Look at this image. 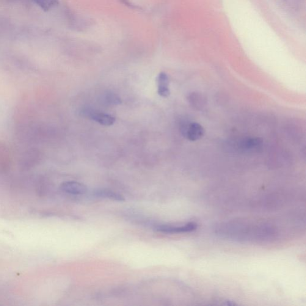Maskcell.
<instances>
[{
	"label": "cell",
	"mask_w": 306,
	"mask_h": 306,
	"mask_svg": "<svg viewBox=\"0 0 306 306\" xmlns=\"http://www.w3.org/2000/svg\"><path fill=\"white\" fill-rule=\"evenodd\" d=\"M197 227V224L192 222L180 226L161 225L157 227V230L166 233H186L195 230Z\"/></svg>",
	"instance_id": "obj_3"
},
{
	"label": "cell",
	"mask_w": 306,
	"mask_h": 306,
	"mask_svg": "<svg viewBox=\"0 0 306 306\" xmlns=\"http://www.w3.org/2000/svg\"><path fill=\"white\" fill-rule=\"evenodd\" d=\"M82 113L84 116L95 121L101 125L110 126L112 125L115 122V118L112 115L92 109H84Z\"/></svg>",
	"instance_id": "obj_1"
},
{
	"label": "cell",
	"mask_w": 306,
	"mask_h": 306,
	"mask_svg": "<svg viewBox=\"0 0 306 306\" xmlns=\"http://www.w3.org/2000/svg\"><path fill=\"white\" fill-rule=\"evenodd\" d=\"M60 190L67 194L82 195L86 194L87 187L83 184L76 181H67L60 185Z\"/></svg>",
	"instance_id": "obj_4"
},
{
	"label": "cell",
	"mask_w": 306,
	"mask_h": 306,
	"mask_svg": "<svg viewBox=\"0 0 306 306\" xmlns=\"http://www.w3.org/2000/svg\"><path fill=\"white\" fill-rule=\"evenodd\" d=\"M189 101L190 104L192 106L196 107V108H200L202 107V103H203V99L200 95L196 94V93H192L189 96Z\"/></svg>",
	"instance_id": "obj_10"
},
{
	"label": "cell",
	"mask_w": 306,
	"mask_h": 306,
	"mask_svg": "<svg viewBox=\"0 0 306 306\" xmlns=\"http://www.w3.org/2000/svg\"><path fill=\"white\" fill-rule=\"evenodd\" d=\"M96 196L102 198H109V199L115 201L125 200L123 195L117 193L107 189H98L94 192Z\"/></svg>",
	"instance_id": "obj_6"
},
{
	"label": "cell",
	"mask_w": 306,
	"mask_h": 306,
	"mask_svg": "<svg viewBox=\"0 0 306 306\" xmlns=\"http://www.w3.org/2000/svg\"><path fill=\"white\" fill-rule=\"evenodd\" d=\"M104 99L106 104L111 106H118L122 103L119 96L112 92H107L104 96Z\"/></svg>",
	"instance_id": "obj_7"
},
{
	"label": "cell",
	"mask_w": 306,
	"mask_h": 306,
	"mask_svg": "<svg viewBox=\"0 0 306 306\" xmlns=\"http://www.w3.org/2000/svg\"><path fill=\"white\" fill-rule=\"evenodd\" d=\"M262 140L260 139H250L245 140L242 146L246 149H252L258 147L261 144Z\"/></svg>",
	"instance_id": "obj_9"
},
{
	"label": "cell",
	"mask_w": 306,
	"mask_h": 306,
	"mask_svg": "<svg viewBox=\"0 0 306 306\" xmlns=\"http://www.w3.org/2000/svg\"><path fill=\"white\" fill-rule=\"evenodd\" d=\"M158 94L164 98L169 97L170 95L169 77L165 73L162 72L157 78Z\"/></svg>",
	"instance_id": "obj_5"
},
{
	"label": "cell",
	"mask_w": 306,
	"mask_h": 306,
	"mask_svg": "<svg viewBox=\"0 0 306 306\" xmlns=\"http://www.w3.org/2000/svg\"><path fill=\"white\" fill-rule=\"evenodd\" d=\"M33 1L45 10L51 9L56 4V0H33Z\"/></svg>",
	"instance_id": "obj_8"
},
{
	"label": "cell",
	"mask_w": 306,
	"mask_h": 306,
	"mask_svg": "<svg viewBox=\"0 0 306 306\" xmlns=\"http://www.w3.org/2000/svg\"><path fill=\"white\" fill-rule=\"evenodd\" d=\"M182 133L191 141H195L202 139L205 134V130L200 124L194 122L189 124L187 127H183Z\"/></svg>",
	"instance_id": "obj_2"
}]
</instances>
